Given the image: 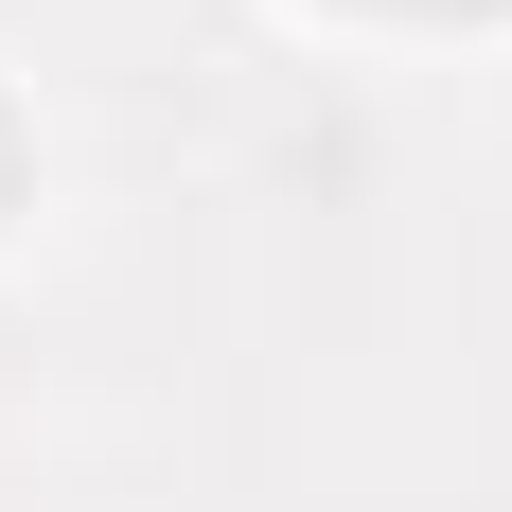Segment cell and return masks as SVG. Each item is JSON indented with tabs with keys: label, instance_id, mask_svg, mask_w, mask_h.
Wrapping results in <instances>:
<instances>
[{
	"label": "cell",
	"instance_id": "1",
	"mask_svg": "<svg viewBox=\"0 0 512 512\" xmlns=\"http://www.w3.org/2000/svg\"><path fill=\"white\" fill-rule=\"evenodd\" d=\"M36 212V124H18V89H0V230Z\"/></svg>",
	"mask_w": 512,
	"mask_h": 512
}]
</instances>
